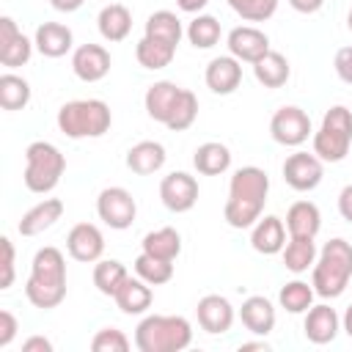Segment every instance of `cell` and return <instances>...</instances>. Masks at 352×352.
I'll return each mask as SVG.
<instances>
[{"instance_id":"6da1fadb","label":"cell","mask_w":352,"mask_h":352,"mask_svg":"<svg viewBox=\"0 0 352 352\" xmlns=\"http://www.w3.org/2000/svg\"><path fill=\"white\" fill-rule=\"evenodd\" d=\"M270 192V176L267 170L256 165H245L234 170L228 182V201L223 206V217L231 228H253V223L261 217L264 204Z\"/></svg>"},{"instance_id":"7a4b0ae2","label":"cell","mask_w":352,"mask_h":352,"mask_svg":"<svg viewBox=\"0 0 352 352\" xmlns=\"http://www.w3.org/2000/svg\"><path fill=\"white\" fill-rule=\"evenodd\" d=\"M25 297L30 305L50 311L58 308L66 297V258L55 245L38 248L30 264V275L25 283Z\"/></svg>"},{"instance_id":"3957f363","label":"cell","mask_w":352,"mask_h":352,"mask_svg":"<svg viewBox=\"0 0 352 352\" xmlns=\"http://www.w3.org/2000/svg\"><path fill=\"white\" fill-rule=\"evenodd\" d=\"M311 270H314L311 286L319 297H324V300L341 297L352 278V245L341 236L324 242V248L319 250Z\"/></svg>"},{"instance_id":"277c9868","label":"cell","mask_w":352,"mask_h":352,"mask_svg":"<svg viewBox=\"0 0 352 352\" xmlns=\"http://www.w3.org/2000/svg\"><path fill=\"white\" fill-rule=\"evenodd\" d=\"M192 344V324L184 316H143L135 327V346L140 352H182Z\"/></svg>"},{"instance_id":"5b68a950","label":"cell","mask_w":352,"mask_h":352,"mask_svg":"<svg viewBox=\"0 0 352 352\" xmlns=\"http://www.w3.org/2000/svg\"><path fill=\"white\" fill-rule=\"evenodd\" d=\"M113 124L110 107L102 99H72L58 110V129L72 138H102Z\"/></svg>"},{"instance_id":"8992f818","label":"cell","mask_w":352,"mask_h":352,"mask_svg":"<svg viewBox=\"0 0 352 352\" xmlns=\"http://www.w3.org/2000/svg\"><path fill=\"white\" fill-rule=\"evenodd\" d=\"M66 170V157L50 140H33L25 148V187L30 192H52Z\"/></svg>"},{"instance_id":"52a82bcc","label":"cell","mask_w":352,"mask_h":352,"mask_svg":"<svg viewBox=\"0 0 352 352\" xmlns=\"http://www.w3.org/2000/svg\"><path fill=\"white\" fill-rule=\"evenodd\" d=\"M352 146V110L344 104H333L322 126L314 132V154L322 162H341Z\"/></svg>"},{"instance_id":"ba28073f","label":"cell","mask_w":352,"mask_h":352,"mask_svg":"<svg viewBox=\"0 0 352 352\" xmlns=\"http://www.w3.org/2000/svg\"><path fill=\"white\" fill-rule=\"evenodd\" d=\"M96 214L104 226L116 228V231H124L135 223V214H138V204L132 198L129 190L124 187H104L96 198Z\"/></svg>"},{"instance_id":"9c48e42d","label":"cell","mask_w":352,"mask_h":352,"mask_svg":"<svg viewBox=\"0 0 352 352\" xmlns=\"http://www.w3.org/2000/svg\"><path fill=\"white\" fill-rule=\"evenodd\" d=\"M270 135L275 143L280 146H302L311 135V118L302 107L297 104H283L275 110L272 121H270Z\"/></svg>"},{"instance_id":"30bf717a","label":"cell","mask_w":352,"mask_h":352,"mask_svg":"<svg viewBox=\"0 0 352 352\" xmlns=\"http://www.w3.org/2000/svg\"><path fill=\"white\" fill-rule=\"evenodd\" d=\"M324 176V162L311 151H294L283 162V182L297 192H311Z\"/></svg>"},{"instance_id":"8fae6325","label":"cell","mask_w":352,"mask_h":352,"mask_svg":"<svg viewBox=\"0 0 352 352\" xmlns=\"http://www.w3.org/2000/svg\"><path fill=\"white\" fill-rule=\"evenodd\" d=\"M160 198L165 204V209L182 214L190 212L198 201V182L195 176L184 173V170H173L160 182Z\"/></svg>"},{"instance_id":"7c38bea8","label":"cell","mask_w":352,"mask_h":352,"mask_svg":"<svg viewBox=\"0 0 352 352\" xmlns=\"http://www.w3.org/2000/svg\"><path fill=\"white\" fill-rule=\"evenodd\" d=\"M33 55V41L16 28L11 16H0V63L6 69L25 66Z\"/></svg>"},{"instance_id":"4fadbf2b","label":"cell","mask_w":352,"mask_h":352,"mask_svg":"<svg viewBox=\"0 0 352 352\" xmlns=\"http://www.w3.org/2000/svg\"><path fill=\"white\" fill-rule=\"evenodd\" d=\"M228 44V55H234L236 60H245V63H256L258 58H264L270 52V38L264 30L253 28V25H239L228 33L226 38Z\"/></svg>"},{"instance_id":"5bb4252c","label":"cell","mask_w":352,"mask_h":352,"mask_svg":"<svg viewBox=\"0 0 352 352\" xmlns=\"http://www.w3.org/2000/svg\"><path fill=\"white\" fill-rule=\"evenodd\" d=\"M72 72L82 82H99L110 72V52L102 44H80L72 55Z\"/></svg>"},{"instance_id":"9a60e30c","label":"cell","mask_w":352,"mask_h":352,"mask_svg":"<svg viewBox=\"0 0 352 352\" xmlns=\"http://www.w3.org/2000/svg\"><path fill=\"white\" fill-rule=\"evenodd\" d=\"M66 250L74 261H82V264L99 261L104 253V236L94 223H77L66 234Z\"/></svg>"},{"instance_id":"2e32d148","label":"cell","mask_w":352,"mask_h":352,"mask_svg":"<svg viewBox=\"0 0 352 352\" xmlns=\"http://www.w3.org/2000/svg\"><path fill=\"white\" fill-rule=\"evenodd\" d=\"M195 316H198L201 330H206L209 336H223L234 324V305L220 294H206L198 300Z\"/></svg>"},{"instance_id":"e0dca14e","label":"cell","mask_w":352,"mask_h":352,"mask_svg":"<svg viewBox=\"0 0 352 352\" xmlns=\"http://www.w3.org/2000/svg\"><path fill=\"white\" fill-rule=\"evenodd\" d=\"M204 80H206V88L212 94H220V96H228L239 88L242 82V60H236L234 55H220V58H212L206 63V72H204Z\"/></svg>"},{"instance_id":"ac0fdd59","label":"cell","mask_w":352,"mask_h":352,"mask_svg":"<svg viewBox=\"0 0 352 352\" xmlns=\"http://www.w3.org/2000/svg\"><path fill=\"white\" fill-rule=\"evenodd\" d=\"M341 330V316L336 314V308L319 302V305H311L305 311V322H302V333L311 344H330Z\"/></svg>"},{"instance_id":"d6986e66","label":"cell","mask_w":352,"mask_h":352,"mask_svg":"<svg viewBox=\"0 0 352 352\" xmlns=\"http://www.w3.org/2000/svg\"><path fill=\"white\" fill-rule=\"evenodd\" d=\"M250 245L256 253H264V256H275V253H283L286 248V226L280 217L275 214H264L253 223V231H250Z\"/></svg>"},{"instance_id":"ffe728a7","label":"cell","mask_w":352,"mask_h":352,"mask_svg":"<svg viewBox=\"0 0 352 352\" xmlns=\"http://www.w3.org/2000/svg\"><path fill=\"white\" fill-rule=\"evenodd\" d=\"M60 217H63V201L60 198H44L22 214V220L16 223V231L22 236H36V234L52 228Z\"/></svg>"},{"instance_id":"44dd1931","label":"cell","mask_w":352,"mask_h":352,"mask_svg":"<svg viewBox=\"0 0 352 352\" xmlns=\"http://www.w3.org/2000/svg\"><path fill=\"white\" fill-rule=\"evenodd\" d=\"M33 44L44 58H63L72 50L74 36H72V28H66L63 22H41L36 28Z\"/></svg>"},{"instance_id":"7402d4cb","label":"cell","mask_w":352,"mask_h":352,"mask_svg":"<svg viewBox=\"0 0 352 352\" xmlns=\"http://www.w3.org/2000/svg\"><path fill=\"white\" fill-rule=\"evenodd\" d=\"M113 300H116V305H118L121 314L138 316V314H146L151 308L154 294H151V286L143 278H126L118 286V292L113 294Z\"/></svg>"},{"instance_id":"603a6c76","label":"cell","mask_w":352,"mask_h":352,"mask_svg":"<svg viewBox=\"0 0 352 352\" xmlns=\"http://www.w3.org/2000/svg\"><path fill=\"white\" fill-rule=\"evenodd\" d=\"M239 319L242 324L253 333V336H270L272 327H275V305L261 297V294H253L242 302L239 308Z\"/></svg>"},{"instance_id":"cb8c5ba5","label":"cell","mask_w":352,"mask_h":352,"mask_svg":"<svg viewBox=\"0 0 352 352\" xmlns=\"http://www.w3.org/2000/svg\"><path fill=\"white\" fill-rule=\"evenodd\" d=\"M165 146L157 140H140L126 151V168L138 176H151L165 165Z\"/></svg>"},{"instance_id":"d4e9b609","label":"cell","mask_w":352,"mask_h":352,"mask_svg":"<svg viewBox=\"0 0 352 352\" xmlns=\"http://www.w3.org/2000/svg\"><path fill=\"white\" fill-rule=\"evenodd\" d=\"M96 28H99V36L104 41H124L132 30V11L124 6V3H110L99 11L96 16Z\"/></svg>"},{"instance_id":"484cf974","label":"cell","mask_w":352,"mask_h":352,"mask_svg":"<svg viewBox=\"0 0 352 352\" xmlns=\"http://www.w3.org/2000/svg\"><path fill=\"white\" fill-rule=\"evenodd\" d=\"M179 94H182V85H176L170 80H160V82L148 85L146 88V96H143V104H146L148 118L165 124L168 116H170V110H173V104H176V99H179Z\"/></svg>"},{"instance_id":"4316f807","label":"cell","mask_w":352,"mask_h":352,"mask_svg":"<svg viewBox=\"0 0 352 352\" xmlns=\"http://www.w3.org/2000/svg\"><path fill=\"white\" fill-rule=\"evenodd\" d=\"M286 228L289 236H314L322 228V214L314 201H294L286 212Z\"/></svg>"},{"instance_id":"83f0119b","label":"cell","mask_w":352,"mask_h":352,"mask_svg":"<svg viewBox=\"0 0 352 352\" xmlns=\"http://www.w3.org/2000/svg\"><path fill=\"white\" fill-rule=\"evenodd\" d=\"M192 165L198 173L204 176H220L231 168V151L228 146L217 143V140H209V143H201L192 154Z\"/></svg>"},{"instance_id":"f1b7e54d","label":"cell","mask_w":352,"mask_h":352,"mask_svg":"<svg viewBox=\"0 0 352 352\" xmlns=\"http://www.w3.org/2000/svg\"><path fill=\"white\" fill-rule=\"evenodd\" d=\"M143 253L154 256V258H162V261H176V256L182 253V236L176 228L165 226V228H157V231H148L140 242Z\"/></svg>"},{"instance_id":"f546056e","label":"cell","mask_w":352,"mask_h":352,"mask_svg":"<svg viewBox=\"0 0 352 352\" xmlns=\"http://www.w3.org/2000/svg\"><path fill=\"white\" fill-rule=\"evenodd\" d=\"M253 74H256V80H258L264 88H280V85H286L292 69H289L286 55L270 50L264 58H258V60L253 63Z\"/></svg>"},{"instance_id":"4dcf8cb0","label":"cell","mask_w":352,"mask_h":352,"mask_svg":"<svg viewBox=\"0 0 352 352\" xmlns=\"http://www.w3.org/2000/svg\"><path fill=\"white\" fill-rule=\"evenodd\" d=\"M319 250H316V242L314 236H289L286 248H283V267L294 275L305 272L308 267H314Z\"/></svg>"},{"instance_id":"1f68e13d","label":"cell","mask_w":352,"mask_h":352,"mask_svg":"<svg viewBox=\"0 0 352 352\" xmlns=\"http://www.w3.org/2000/svg\"><path fill=\"white\" fill-rule=\"evenodd\" d=\"M173 55H176V47H173V44L160 41V38H151V36H143V38L138 41V47H135L138 63H140L143 69H151V72L170 66Z\"/></svg>"},{"instance_id":"d6a6232c","label":"cell","mask_w":352,"mask_h":352,"mask_svg":"<svg viewBox=\"0 0 352 352\" xmlns=\"http://www.w3.org/2000/svg\"><path fill=\"white\" fill-rule=\"evenodd\" d=\"M143 36H151V38H160V41H168V44L179 47V41H182V36H184V28H182V19H179L173 11L160 8V11L148 14V19H146V33H143Z\"/></svg>"},{"instance_id":"836d02e7","label":"cell","mask_w":352,"mask_h":352,"mask_svg":"<svg viewBox=\"0 0 352 352\" xmlns=\"http://www.w3.org/2000/svg\"><path fill=\"white\" fill-rule=\"evenodd\" d=\"M30 102V82L14 72L0 74V107L3 110H22Z\"/></svg>"},{"instance_id":"e575fe53","label":"cell","mask_w":352,"mask_h":352,"mask_svg":"<svg viewBox=\"0 0 352 352\" xmlns=\"http://www.w3.org/2000/svg\"><path fill=\"white\" fill-rule=\"evenodd\" d=\"M126 278H129V272L118 258H99L94 267V286L104 297H113Z\"/></svg>"},{"instance_id":"d590c367","label":"cell","mask_w":352,"mask_h":352,"mask_svg":"<svg viewBox=\"0 0 352 352\" xmlns=\"http://www.w3.org/2000/svg\"><path fill=\"white\" fill-rule=\"evenodd\" d=\"M220 22L212 16V14H198L190 25H187V30H184V36L190 38V44L195 47V50H212L217 41H220Z\"/></svg>"},{"instance_id":"8d00e7d4","label":"cell","mask_w":352,"mask_h":352,"mask_svg":"<svg viewBox=\"0 0 352 352\" xmlns=\"http://www.w3.org/2000/svg\"><path fill=\"white\" fill-rule=\"evenodd\" d=\"M195 118H198V96L190 88H182V94H179V99H176V104H173V110H170V116L165 121V126L173 129V132H184V129H190L195 124Z\"/></svg>"},{"instance_id":"74e56055","label":"cell","mask_w":352,"mask_h":352,"mask_svg":"<svg viewBox=\"0 0 352 352\" xmlns=\"http://www.w3.org/2000/svg\"><path fill=\"white\" fill-rule=\"evenodd\" d=\"M314 286H308L305 280H289L280 294H278V302L283 311L289 314H305L311 305H314Z\"/></svg>"},{"instance_id":"f35d334b","label":"cell","mask_w":352,"mask_h":352,"mask_svg":"<svg viewBox=\"0 0 352 352\" xmlns=\"http://www.w3.org/2000/svg\"><path fill=\"white\" fill-rule=\"evenodd\" d=\"M135 272L148 286H162L173 278V261H162V258H154V256L140 250V256L135 258Z\"/></svg>"},{"instance_id":"ab89813d","label":"cell","mask_w":352,"mask_h":352,"mask_svg":"<svg viewBox=\"0 0 352 352\" xmlns=\"http://www.w3.org/2000/svg\"><path fill=\"white\" fill-rule=\"evenodd\" d=\"M228 6L245 22H267L278 11V0H228Z\"/></svg>"},{"instance_id":"60d3db41","label":"cell","mask_w":352,"mask_h":352,"mask_svg":"<svg viewBox=\"0 0 352 352\" xmlns=\"http://www.w3.org/2000/svg\"><path fill=\"white\" fill-rule=\"evenodd\" d=\"M91 349L94 352H126L129 349V338L118 327H102L91 338Z\"/></svg>"},{"instance_id":"b9f144b4","label":"cell","mask_w":352,"mask_h":352,"mask_svg":"<svg viewBox=\"0 0 352 352\" xmlns=\"http://www.w3.org/2000/svg\"><path fill=\"white\" fill-rule=\"evenodd\" d=\"M0 248H3V278H0V289H11V283H14V272H16V267H14V258H16V253H14V242L8 239V236H0Z\"/></svg>"},{"instance_id":"7bdbcfd3","label":"cell","mask_w":352,"mask_h":352,"mask_svg":"<svg viewBox=\"0 0 352 352\" xmlns=\"http://www.w3.org/2000/svg\"><path fill=\"white\" fill-rule=\"evenodd\" d=\"M16 330H19V322H16V316L11 314V311H0V349H6L11 341H14V336H16Z\"/></svg>"},{"instance_id":"ee69618b","label":"cell","mask_w":352,"mask_h":352,"mask_svg":"<svg viewBox=\"0 0 352 352\" xmlns=\"http://www.w3.org/2000/svg\"><path fill=\"white\" fill-rule=\"evenodd\" d=\"M333 66H336V74L346 85H352V47H341L336 52V58H333Z\"/></svg>"},{"instance_id":"f6af8a7d","label":"cell","mask_w":352,"mask_h":352,"mask_svg":"<svg viewBox=\"0 0 352 352\" xmlns=\"http://www.w3.org/2000/svg\"><path fill=\"white\" fill-rule=\"evenodd\" d=\"M22 352H52V341L44 336H30L28 341H22Z\"/></svg>"},{"instance_id":"bcb514c9","label":"cell","mask_w":352,"mask_h":352,"mask_svg":"<svg viewBox=\"0 0 352 352\" xmlns=\"http://www.w3.org/2000/svg\"><path fill=\"white\" fill-rule=\"evenodd\" d=\"M338 212L346 223H352V184H346L341 192H338Z\"/></svg>"},{"instance_id":"7dc6e473","label":"cell","mask_w":352,"mask_h":352,"mask_svg":"<svg viewBox=\"0 0 352 352\" xmlns=\"http://www.w3.org/2000/svg\"><path fill=\"white\" fill-rule=\"evenodd\" d=\"M289 6H292L297 14H316V11L324 6V0H289Z\"/></svg>"},{"instance_id":"c3c4849f","label":"cell","mask_w":352,"mask_h":352,"mask_svg":"<svg viewBox=\"0 0 352 352\" xmlns=\"http://www.w3.org/2000/svg\"><path fill=\"white\" fill-rule=\"evenodd\" d=\"M82 3H85V0H50V6H52L55 11H66V14L77 11Z\"/></svg>"},{"instance_id":"681fc988","label":"cell","mask_w":352,"mask_h":352,"mask_svg":"<svg viewBox=\"0 0 352 352\" xmlns=\"http://www.w3.org/2000/svg\"><path fill=\"white\" fill-rule=\"evenodd\" d=\"M209 0H176V6L184 11V14H198Z\"/></svg>"},{"instance_id":"f907efd6","label":"cell","mask_w":352,"mask_h":352,"mask_svg":"<svg viewBox=\"0 0 352 352\" xmlns=\"http://www.w3.org/2000/svg\"><path fill=\"white\" fill-rule=\"evenodd\" d=\"M341 330L352 338V305H346V311H344V316H341Z\"/></svg>"},{"instance_id":"816d5d0a","label":"cell","mask_w":352,"mask_h":352,"mask_svg":"<svg viewBox=\"0 0 352 352\" xmlns=\"http://www.w3.org/2000/svg\"><path fill=\"white\" fill-rule=\"evenodd\" d=\"M248 349H270V344L267 341H245V344H239V352H248Z\"/></svg>"},{"instance_id":"f5cc1de1","label":"cell","mask_w":352,"mask_h":352,"mask_svg":"<svg viewBox=\"0 0 352 352\" xmlns=\"http://www.w3.org/2000/svg\"><path fill=\"white\" fill-rule=\"evenodd\" d=\"M346 28L352 30V8H349V14H346Z\"/></svg>"}]
</instances>
